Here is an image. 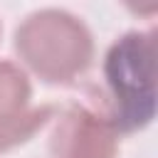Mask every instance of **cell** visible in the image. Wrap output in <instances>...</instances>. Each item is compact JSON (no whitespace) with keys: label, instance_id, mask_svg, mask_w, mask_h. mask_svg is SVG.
Segmentation results:
<instances>
[{"label":"cell","instance_id":"obj_1","mask_svg":"<svg viewBox=\"0 0 158 158\" xmlns=\"http://www.w3.org/2000/svg\"><path fill=\"white\" fill-rule=\"evenodd\" d=\"M17 67L40 84L69 86L79 81L96 59L91 27L67 7H37L12 30Z\"/></svg>","mask_w":158,"mask_h":158},{"label":"cell","instance_id":"obj_2","mask_svg":"<svg viewBox=\"0 0 158 158\" xmlns=\"http://www.w3.org/2000/svg\"><path fill=\"white\" fill-rule=\"evenodd\" d=\"M96 101L123 136L146 131L158 109L156 30H126L111 40L101 57V89Z\"/></svg>","mask_w":158,"mask_h":158},{"label":"cell","instance_id":"obj_3","mask_svg":"<svg viewBox=\"0 0 158 158\" xmlns=\"http://www.w3.org/2000/svg\"><path fill=\"white\" fill-rule=\"evenodd\" d=\"M47 128V158H118L121 153V133L96 96L57 106Z\"/></svg>","mask_w":158,"mask_h":158},{"label":"cell","instance_id":"obj_4","mask_svg":"<svg viewBox=\"0 0 158 158\" xmlns=\"http://www.w3.org/2000/svg\"><path fill=\"white\" fill-rule=\"evenodd\" d=\"M57 104H37L32 79L15 59H0V156L30 143L44 131Z\"/></svg>","mask_w":158,"mask_h":158},{"label":"cell","instance_id":"obj_5","mask_svg":"<svg viewBox=\"0 0 158 158\" xmlns=\"http://www.w3.org/2000/svg\"><path fill=\"white\" fill-rule=\"evenodd\" d=\"M0 35H2V22H0Z\"/></svg>","mask_w":158,"mask_h":158}]
</instances>
